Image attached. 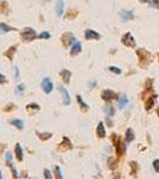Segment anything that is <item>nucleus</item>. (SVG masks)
<instances>
[{"label": "nucleus", "mask_w": 159, "mask_h": 179, "mask_svg": "<svg viewBox=\"0 0 159 179\" xmlns=\"http://www.w3.org/2000/svg\"><path fill=\"white\" fill-rule=\"evenodd\" d=\"M0 179H1V172H0Z\"/></svg>", "instance_id": "obj_44"}, {"label": "nucleus", "mask_w": 159, "mask_h": 179, "mask_svg": "<svg viewBox=\"0 0 159 179\" xmlns=\"http://www.w3.org/2000/svg\"><path fill=\"white\" fill-rule=\"evenodd\" d=\"M38 37H39V38H41V40H49V38H50V37H51V35L49 34V32H46V31H43L42 34L39 35V36H38Z\"/></svg>", "instance_id": "obj_29"}, {"label": "nucleus", "mask_w": 159, "mask_h": 179, "mask_svg": "<svg viewBox=\"0 0 159 179\" xmlns=\"http://www.w3.org/2000/svg\"><path fill=\"white\" fill-rule=\"evenodd\" d=\"M81 49H82V45L81 43L78 42V41H76L74 44L71 45V50H70V55H77L80 51H81Z\"/></svg>", "instance_id": "obj_12"}, {"label": "nucleus", "mask_w": 159, "mask_h": 179, "mask_svg": "<svg viewBox=\"0 0 159 179\" xmlns=\"http://www.w3.org/2000/svg\"><path fill=\"white\" fill-rule=\"evenodd\" d=\"M55 10H56V16H57V17H61V16L63 14V12H64V2H63V0H57Z\"/></svg>", "instance_id": "obj_11"}, {"label": "nucleus", "mask_w": 159, "mask_h": 179, "mask_svg": "<svg viewBox=\"0 0 159 179\" xmlns=\"http://www.w3.org/2000/svg\"><path fill=\"white\" fill-rule=\"evenodd\" d=\"M13 70H14V79H17V80H18V79H19V77H20V75H19V68L14 67V69H13Z\"/></svg>", "instance_id": "obj_34"}, {"label": "nucleus", "mask_w": 159, "mask_h": 179, "mask_svg": "<svg viewBox=\"0 0 159 179\" xmlns=\"http://www.w3.org/2000/svg\"><path fill=\"white\" fill-rule=\"evenodd\" d=\"M21 38L24 40V41H26V42H31L33 41L34 38H37V34H36V31L33 30V29H25L23 32L20 34Z\"/></svg>", "instance_id": "obj_2"}, {"label": "nucleus", "mask_w": 159, "mask_h": 179, "mask_svg": "<svg viewBox=\"0 0 159 179\" xmlns=\"http://www.w3.org/2000/svg\"><path fill=\"white\" fill-rule=\"evenodd\" d=\"M16 92H17L18 94L23 93V92H24V85H18V86H17V90H16Z\"/></svg>", "instance_id": "obj_33"}, {"label": "nucleus", "mask_w": 159, "mask_h": 179, "mask_svg": "<svg viewBox=\"0 0 159 179\" xmlns=\"http://www.w3.org/2000/svg\"><path fill=\"white\" fill-rule=\"evenodd\" d=\"M42 90L44 93H46V94H49V93H51L53 90V84L52 81L50 80L49 78H44L42 80Z\"/></svg>", "instance_id": "obj_5"}, {"label": "nucleus", "mask_w": 159, "mask_h": 179, "mask_svg": "<svg viewBox=\"0 0 159 179\" xmlns=\"http://www.w3.org/2000/svg\"><path fill=\"white\" fill-rule=\"evenodd\" d=\"M60 92L62 94V101H63L64 105H69L70 104V94L68 93V91L64 87H60Z\"/></svg>", "instance_id": "obj_10"}, {"label": "nucleus", "mask_w": 159, "mask_h": 179, "mask_svg": "<svg viewBox=\"0 0 159 179\" xmlns=\"http://www.w3.org/2000/svg\"><path fill=\"white\" fill-rule=\"evenodd\" d=\"M85 40H99V38L101 37V35L97 34L96 31L92 30V29H88V30H85Z\"/></svg>", "instance_id": "obj_8"}, {"label": "nucleus", "mask_w": 159, "mask_h": 179, "mask_svg": "<svg viewBox=\"0 0 159 179\" xmlns=\"http://www.w3.org/2000/svg\"><path fill=\"white\" fill-rule=\"evenodd\" d=\"M105 112H106L107 117H113L115 111H114V108L112 105H107V106H105Z\"/></svg>", "instance_id": "obj_26"}, {"label": "nucleus", "mask_w": 159, "mask_h": 179, "mask_svg": "<svg viewBox=\"0 0 159 179\" xmlns=\"http://www.w3.org/2000/svg\"><path fill=\"white\" fill-rule=\"evenodd\" d=\"M128 104V98L126 94H121L120 98H119V109H124L126 105Z\"/></svg>", "instance_id": "obj_14"}, {"label": "nucleus", "mask_w": 159, "mask_h": 179, "mask_svg": "<svg viewBox=\"0 0 159 179\" xmlns=\"http://www.w3.org/2000/svg\"><path fill=\"white\" fill-rule=\"evenodd\" d=\"M96 134L99 137H101V139H103L105 136H106V130H105V125L102 122H100V123L97 124V129H96Z\"/></svg>", "instance_id": "obj_13"}, {"label": "nucleus", "mask_w": 159, "mask_h": 179, "mask_svg": "<svg viewBox=\"0 0 159 179\" xmlns=\"http://www.w3.org/2000/svg\"><path fill=\"white\" fill-rule=\"evenodd\" d=\"M16 30L17 29H14L12 26H9L5 23H0V32H10V31H16Z\"/></svg>", "instance_id": "obj_21"}, {"label": "nucleus", "mask_w": 159, "mask_h": 179, "mask_svg": "<svg viewBox=\"0 0 159 179\" xmlns=\"http://www.w3.org/2000/svg\"><path fill=\"white\" fill-rule=\"evenodd\" d=\"M36 134L38 135L39 140H42V141H46V140H49V139L52 137L51 133H39V131H36Z\"/></svg>", "instance_id": "obj_23"}, {"label": "nucleus", "mask_w": 159, "mask_h": 179, "mask_svg": "<svg viewBox=\"0 0 159 179\" xmlns=\"http://www.w3.org/2000/svg\"><path fill=\"white\" fill-rule=\"evenodd\" d=\"M137 55L139 56V63H140L141 67H146L150 63L151 55H150L145 49H138L137 50Z\"/></svg>", "instance_id": "obj_1"}, {"label": "nucleus", "mask_w": 159, "mask_h": 179, "mask_svg": "<svg viewBox=\"0 0 159 179\" xmlns=\"http://www.w3.org/2000/svg\"><path fill=\"white\" fill-rule=\"evenodd\" d=\"M156 101H157V96H152V97H150L149 101H146V110H151V109L154 106Z\"/></svg>", "instance_id": "obj_22"}, {"label": "nucleus", "mask_w": 159, "mask_h": 179, "mask_svg": "<svg viewBox=\"0 0 159 179\" xmlns=\"http://www.w3.org/2000/svg\"><path fill=\"white\" fill-rule=\"evenodd\" d=\"M108 69L110 70V72H113V73H115V74H121V69L117 67H114V66H110V67H108Z\"/></svg>", "instance_id": "obj_30"}, {"label": "nucleus", "mask_w": 159, "mask_h": 179, "mask_svg": "<svg viewBox=\"0 0 159 179\" xmlns=\"http://www.w3.org/2000/svg\"><path fill=\"white\" fill-rule=\"evenodd\" d=\"M152 5H153V6H159V0H153Z\"/></svg>", "instance_id": "obj_40"}, {"label": "nucleus", "mask_w": 159, "mask_h": 179, "mask_svg": "<svg viewBox=\"0 0 159 179\" xmlns=\"http://www.w3.org/2000/svg\"><path fill=\"white\" fill-rule=\"evenodd\" d=\"M55 174H56V178L57 179L63 178V176H62V171H61V168L58 167V166H56V167H55Z\"/></svg>", "instance_id": "obj_27"}, {"label": "nucleus", "mask_w": 159, "mask_h": 179, "mask_svg": "<svg viewBox=\"0 0 159 179\" xmlns=\"http://www.w3.org/2000/svg\"><path fill=\"white\" fill-rule=\"evenodd\" d=\"M12 109H14V105H12V104H10V105H7V106L5 108V111H11Z\"/></svg>", "instance_id": "obj_38"}, {"label": "nucleus", "mask_w": 159, "mask_h": 179, "mask_svg": "<svg viewBox=\"0 0 159 179\" xmlns=\"http://www.w3.org/2000/svg\"><path fill=\"white\" fill-rule=\"evenodd\" d=\"M73 11H69V13L67 14V18H75L76 16H77V12L74 11V13H71Z\"/></svg>", "instance_id": "obj_35"}, {"label": "nucleus", "mask_w": 159, "mask_h": 179, "mask_svg": "<svg viewBox=\"0 0 159 179\" xmlns=\"http://www.w3.org/2000/svg\"><path fill=\"white\" fill-rule=\"evenodd\" d=\"M96 86V81H90V82H89V87H90V89H93V87H95Z\"/></svg>", "instance_id": "obj_39"}, {"label": "nucleus", "mask_w": 159, "mask_h": 179, "mask_svg": "<svg viewBox=\"0 0 159 179\" xmlns=\"http://www.w3.org/2000/svg\"><path fill=\"white\" fill-rule=\"evenodd\" d=\"M26 110L29 112H37L41 110V106L36 103H31V104H27L26 105Z\"/></svg>", "instance_id": "obj_19"}, {"label": "nucleus", "mask_w": 159, "mask_h": 179, "mask_svg": "<svg viewBox=\"0 0 159 179\" xmlns=\"http://www.w3.org/2000/svg\"><path fill=\"white\" fill-rule=\"evenodd\" d=\"M44 177H45L46 179L51 178V173H50V171H49L48 168H45V169H44Z\"/></svg>", "instance_id": "obj_32"}, {"label": "nucleus", "mask_w": 159, "mask_h": 179, "mask_svg": "<svg viewBox=\"0 0 159 179\" xmlns=\"http://www.w3.org/2000/svg\"><path fill=\"white\" fill-rule=\"evenodd\" d=\"M9 5L6 1H1L0 2V12L1 13H5V14H9Z\"/></svg>", "instance_id": "obj_25"}, {"label": "nucleus", "mask_w": 159, "mask_h": 179, "mask_svg": "<svg viewBox=\"0 0 159 179\" xmlns=\"http://www.w3.org/2000/svg\"><path fill=\"white\" fill-rule=\"evenodd\" d=\"M108 166H109L110 169H114V168L117 167V161L113 160L112 158H109V159H108Z\"/></svg>", "instance_id": "obj_28"}, {"label": "nucleus", "mask_w": 159, "mask_h": 179, "mask_svg": "<svg viewBox=\"0 0 159 179\" xmlns=\"http://www.w3.org/2000/svg\"><path fill=\"white\" fill-rule=\"evenodd\" d=\"M44 1H51V0H44Z\"/></svg>", "instance_id": "obj_43"}, {"label": "nucleus", "mask_w": 159, "mask_h": 179, "mask_svg": "<svg viewBox=\"0 0 159 179\" xmlns=\"http://www.w3.org/2000/svg\"><path fill=\"white\" fill-rule=\"evenodd\" d=\"M10 123L12 124L13 127H16L17 129H19V130H23V129H24V122H23L21 120L16 118V120H12V121H10Z\"/></svg>", "instance_id": "obj_18"}, {"label": "nucleus", "mask_w": 159, "mask_h": 179, "mask_svg": "<svg viewBox=\"0 0 159 179\" xmlns=\"http://www.w3.org/2000/svg\"><path fill=\"white\" fill-rule=\"evenodd\" d=\"M119 16H120V18H121L124 22L134 19V14H133V12L132 11H120L119 12Z\"/></svg>", "instance_id": "obj_7"}, {"label": "nucleus", "mask_w": 159, "mask_h": 179, "mask_svg": "<svg viewBox=\"0 0 159 179\" xmlns=\"http://www.w3.org/2000/svg\"><path fill=\"white\" fill-rule=\"evenodd\" d=\"M157 115H158V117H159V108L157 109Z\"/></svg>", "instance_id": "obj_42"}, {"label": "nucleus", "mask_w": 159, "mask_h": 179, "mask_svg": "<svg viewBox=\"0 0 159 179\" xmlns=\"http://www.w3.org/2000/svg\"><path fill=\"white\" fill-rule=\"evenodd\" d=\"M16 50H17V47H16V45H12V47L9 48L7 51H5L4 55L6 56L9 60H13V56H14V54H16Z\"/></svg>", "instance_id": "obj_15"}, {"label": "nucleus", "mask_w": 159, "mask_h": 179, "mask_svg": "<svg viewBox=\"0 0 159 179\" xmlns=\"http://www.w3.org/2000/svg\"><path fill=\"white\" fill-rule=\"evenodd\" d=\"M158 57H159V55H158Z\"/></svg>", "instance_id": "obj_45"}, {"label": "nucleus", "mask_w": 159, "mask_h": 179, "mask_svg": "<svg viewBox=\"0 0 159 179\" xmlns=\"http://www.w3.org/2000/svg\"><path fill=\"white\" fill-rule=\"evenodd\" d=\"M117 94H115L113 91H110V90H105V91L101 93V98L106 101H113V99H117Z\"/></svg>", "instance_id": "obj_6"}, {"label": "nucleus", "mask_w": 159, "mask_h": 179, "mask_svg": "<svg viewBox=\"0 0 159 179\" xmlns=\"http://www.w3.org/2000/svg\"><path fill=\"white\" fill-rule=\"evenodd\" d=\"M153 168H154V171L159 173V159H156L154 161H153Z\"/></svg>", "instance_id": "obj_31"}, {"label": "nucleus", "mask_w": 159, "mask_h": 179, "mask_svg": "<svg viewBox=\"0 0 159 179\" xmlns=\"http://www.w3.org/2000/svg\"><path fill=\"white\" fill-rule=\"evenodd\" d=\"M141 2H149V0H140Z\"/></svg>", "instance_id": "obj_41"}, {"label": "nucleus", "mask_w": 159, "mask_h": 179, "mask_svg": "<svg viewBox=\"0 0 159 179\" xmlns=\"http://www.w3.org/2000/svg\"><path fill=\"white\" fill-rule=\"evenodd\" d=\"M60 75H61V78L62 80L64 81V84H70V78H71V72L70 70H68V69H62L61 72H60Z\"/></svg>", "instance_id": "obj_9"}, {"label": "nucleus", "mask_w": 159, "mask_h": 179, "mask_svg": "<svg viewBox=\"0 0 159 179\" xmlns=\"http://www.w3.org/2000/svg\"><path fill=\"white\" fill-rule=\"evenodd\" d=\"M14 153H16V158L18 161H23V149L19 143L16 145V148H14Z\"/></svg>", "instance_id": "obj_17"}, {"label": "nucleus", "mask_w": 159, "mask_h": 179, "mask_svg": "<svg viewBox=\"0 0 159 179\" xmlns=\"http://www.w3.org/2000/svg\"><path fill=\"white\" fill-rule=\"evenodd\" d=\"M60 146H61V148H64V149H71V148H73V145H71L70 140H69L67 136H64L63 137V141H62V143Z\"/></svg>", "instance_id": "obj_20"}, {"label": "nucleus", "mask_w": 159, "mask_h": 179, "mask_svg": "<svg viewBox=\"0 0 159 179\" xmlns=\"http://www.w3.org/2000/svg\"><path fill=\"white\" fill-rule=\"evenodd\" d=\"M76 101H77V103H78V105H80V108H81V110L82 111H88V109H89V106L85 104V101H83V99H82V97L81 96H76Z\"/></svg>", "instance_id": "obj_16"}, {"label": "nucleus", "mask_w": 159, "mask_h": 179, "mask_svg": "<svg viewBox=\"0 0 159 179\" xmlns=\"http://www.w3.org/2000/svg\"><path fill=\"white\" fill-rule=\"evenodd\" d=\"M131 167H132V173L134 174L136 173V171H137V164L133 161V162H131Z\"/></svg>", "instance_id": "obj_36"}, {"label": "nucleus", "mask_w": 159, "mask_h": 179, "mask_svg": "<svg viewBox=\"0 0 159 179\" xmlns=\"http://www.w3.org/2000/svg\"><path fill=\"white\" fill-rule=\"evenodd\" d=\"M134 133H133V130L132 129H127V131H126V143H131L133 140H134Z\"/></svg>", "instance_id": "obj_24"}, {"label": "nucleus", "mask_w": 159, "mask_h": 179, "mask_svg": "<svg viewBox=\"0 0 159 179\" xmlns=\"http://www.w3.org/2000/svg\"><path fill=\"white\" fill-rule=\"evenodd\" d=\"M6 82H7L6 77H5V75H2V74H0V84H6Z\"/></svg>", "instance_id": "obj_37"}, {"label": "nucleus", "mask_w": 159, "mask_h": 179, "mask_svg": "<svg viewBox=\"0 0 159 179\" xmlns=\"http://www.w3.org/2000/svg\"><path fill=\"white\" fill-rule=\"evenodd\" d=\"M121 42H122L124 45L129 47V48H134L136 47V40H134V37L132 36L131 32H126L122 38H121Z\"/></svg>", "instance_id": "obj_4"}, {"label": "nucleus", "mask_w": 159, "mask_h": 179, "mask_svg": "<svg viewBox=\"0 0 159 179\" xmlns=\"http://www.w3.org/2000/svg\"><path fill=\"white\" fill-rule=\"evenodd\" d=\"M61 41H62V43H63L64 47H69V45L74 44L77 40L75 38L74 35L71 34V32H65V34L62 35V37H61Z\"/></svg>", "instance_id": "obj_3"}]
</instances>
